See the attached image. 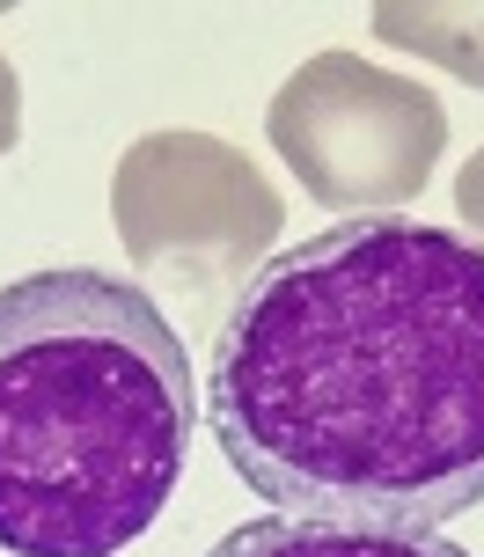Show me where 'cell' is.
Masks as SVG:
<instances>
[{"label": "cell", "mask_w": 484, "mask_h": 557, "mask_svg": "<svg viewBox=\"0 0 484 557\" xmlns=\"http://www.w3.org/2000/svg\"><path fill=\"white\" fill-rule=\"evenodd\" d=\"M206 425L264 506L433 535L484 506V243L411 213L309 235L243 278Z\"/></svg>", "instance_id": "1"}, {"label": "cell", "mask_w": 484, "mask_h": 557, "mask_svg": "<svg viewBox=\"0 0 484 557\" xmlns=\"http://www.w3.org/2000/svg\"><path fill=\"white\" fill-rule=\"evenodd\" d=\"M374 37L397 45L411 59H433L448 66L456 82H477L484 88V8H433V0H382L374 8Z\"/></svg>", "instance_id": "6"}, {"label": "cell", "mask_w": 484, "mask_h": 557, "mask_svg": "<svg viewBox=\"0 0 484 557\" xmlns=\"http://www.w3.org/2000/svg\"><path fill=\"white\" fill-rule=\"evenodd\" d=\"M117 243L140 272L213 301L221 286L243 294V272L272 250L286 206L272 176L213 133H147L117 154L111 176Z\"/></svg>", "instance_id": "4"}, {"label": "cell", "mask_w": 484, "mask_h": 557, "mask_svg": "<svg viewBox=\"0 0 484 557\" xmlns=\"http://www.w3.org/2000/svg\"><path fill=\"white\" fill-rule=\"evenodd\" d=\"M15 139H23V82L0 52V154H15Z\"/></svg>", "instance_id": "8"}, {"label": "cell", "mask_w": 484, "mask_h": 557, "mask_svg": "<svg viewBox=\"0 0 484 557\" xmlns=\"http://www.w3.org/2000/svg\"><path fill=\"white\" fill-rule=\"evenodd\" d=\"M191 455V360L147 286L88 264L0 286V550L117 557Z\"/></svg>", "instance_id": "2"}, {"label": "cell", "mask_w": 484, "mask_h": 557, "mask_svg": "<svg viewBox=\"0 0 484 557\" xmlns=\"http://www.w3.org/2000/svg\"><path fill=\"white\" fill-rule=\"evenodd\" d=\"M456 213L470 221V243H484V147L462 162V176H456Z\"/></svg>", "instance_id": "7"}, {"label": "cell", "mask_w": 484, "mask_h": 557, "mask_svg": "<svg viewBox=\"0 0 484 557\" xmlns=\"http://www.w3.org/2000/svg\"><path fill=\"white\" fill-rule=\"evenodd\" d=\"M206 557H470L440 535H389V529H338V521H301V513H264L228 529Z\"/></svg>", "instance_id": "5"}, {"label": "cell", "mask_w": 484, "mask_h": 557, "mask_svg": "<svg viewBox=\"0 0 484 557\" xmlns=\"http://www.w3.org/2000/svg\"><path fill=\"white\" fill-rule=\"evenodd\" d=\"M264 139L286 154L301 191L338 213H397L426 191L448 147L440 96L360 52H315L280 82Z\"/></svg>", "instance_id": "3"}]
</instances>
